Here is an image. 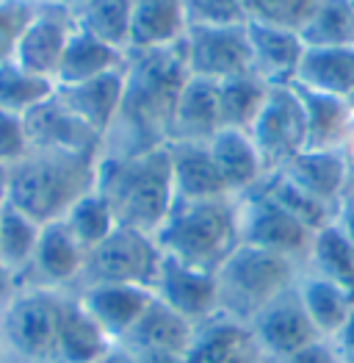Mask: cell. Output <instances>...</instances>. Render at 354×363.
<instances>
[{"instance_id":"38","label":"cell","mask_w":354,"mask_h":363,"mask_svg":"<svg viewBox=\"0 0 354 363\" xmlns=\"http://www.w3.org/2000/svg\"><path fill=\"white\" fill-rule=\"evenodd\" d=\"M64 225L72 230V236H75L78 242L86 247V252L91 250V247H97L103 239H108V236L119 228L117 216H114V211H111L108 200H105L97 189L88 191V194H84V197L67 211Z\"/></svg>"},{"instance_id":"4","label":"cell","mask_w":354,"mask_h":363,"mask_svg":"<svg viewBox=\"0 0 354 363\" xmlns=\"http://www.w3.org/2000/svg\"><path fill=\"white\" fill-rule=\"evenodd\" d=\"M164 255L180 264L216 272L241 244L238 206L233 197L219 200H177L172 213L155 233Z\"/></svg>"},{"instance_id":"29","label":"cell","mask_w":354,"mask_h":363,"mask_svg":"<svg viewBox=\"0 0 354 363\" xmlns=\"http://www.w3.org/2000/svg\"><path fill=\"white\" fill-rule=\"evenodd\" d=\"M111 347L108 333L91 319L81 303L61 300L59 358L64 363H97Z\"/></svg>"},{"instance_id":"21","label":"cell","mask_w":354,"mask_h":363,"mask_svg":"<svg viewBox=\"0 0 354 363\" xmlns=\"http://www.w3.org/2000/svg\"><path fill=\"white\" fill-rule=\"evenodd\" d=\"M56 94L72 114H78L91 130H97L105 139L119 117V106L125 94V67L91 78L86 84L56 86Z\"/></svg>"},{"instance_id":"8","label":"cell","mask_w":354,"mask_h":363,"mask_svg":"<svg viewBox=\"0 0 354 363\" xmlns=\"http://www.w3.org/2000/svg\"><path fill=\"white\" fill-rule=\"evenodd\" d=\"M249 136L263 158L266 172H280L294 155L307 150V114L294 84L268 89Z\"/></svg>"},{"instance_id":"39","label":"cell","mask_w":354,"mask_h":363,"mask_svg":"<svg viewBox=\"0 0 354 363\" xmlns=\"http://www.w3.org/2000/svg\"><path fill=\"white\" fill-rule=\"evenodd\" d=\"M319 3L321 0H244V9L255 23L299 30L319 9Z\"/></svg>"},{"instance_id":"49","label":"cell","mask_w":354,"mask_h":363,"mask_svg":"<svg viewBox=\"0 0 354 363\" xmlns=\"http://www.w3.org/2000/svg\"><path fill=\"white\" fill-rule=\"evenodd\" d=\"M8 206V181H6V175H0V211Z\"/></svg>"},{"instance_id":"3","label":"cell","mask_w":354,"mask_h":363,"mask_svg":"<svg viewBox=\"0 0 354 363\" xmlns=\"http://www.w3.org/2000/svg\"><path fill=\"white\" fill-rule=\"evenodd\" d=\"M100 155H78L64 150H36L6 169L8 203L33 222H59L97 183Z\"/></svg>"},{"instance_id":"35","label":"cell","mask_w":354,"mask_h":363,"mask_svg":"<svg viewBox=\"0 0 354 363\" xmlns=\"http://www.w3.org/2000/svg\"><path fill=\"white\" fill-rule=\"evenodd\" d=\"M310 258L321 277L343 286L346 291L354 294V247L338 228V222L326 225L313 236Z\"/></svg>"},{"instance_id":"41","label":"cell","mask_w":354,"mask_h":363,"mask_svg":"<svg viewBox=\"0 0 354 363\" xmlns=\"http://www.w3.org/2000/svg\"><path fill=\"white\" fill-rule=\"evenodd\" d=\"M33 14L36 9L28 0H0V64L14 59L17 42Z\"/></svg>"},{"instance_id":"32","label":"cell","mask_w":354,"mask_h":363,"mask_svg":"<svg viewBox=\"0 0 354 363\" xmlns=\"http://www.w3.org/2000/svg\"><path fill=\"white\" fill-rule=\"evenodd\" d=\"M268 84L258 78L255 72L238 75L230 81L219 84V108H222V128H236V130H249L252 122L258 120L268 97Z\"/></svg>"},{"instance_id":"12","label":"cell","mask_w":354,"mask_h":363,"mask_svg":"<svg viewBox=\"0 0 354 363\" xmlns=\"http://www.w3.org/2000/svg\"><path fill=\"white\" fill-rule=\"evenodd\" d=\"M152 291L161 303H166L172 311H177L180 316H185L194 325H202L205 319L219 313L216 274L180 264L169 255H164V261H161Z\"/></svg>"},{"instance_id":"47","label":"cell","mask_w":354,"mask_h":363,"mask_svg":"<svg viewBox=\"0 0 354 363\" xmlns=\"http://www.w3.org/2000/svg\"><path fill=\"white\" fill-rule=\"evenodd\" d=\"M97 363H139V361H136V355L125 344H119V347H108V352Z\"/></svg>"},{"instance_id":"48","label":"cell","mask_w":354,"mask_h":363,"mask_svg":"<svg viewBox=\"0 0 354 363\" xmlns=\"http://www.w3.org/2000/svg\"><path fill=\"white\" fill-rule=\"evenodd\" d=\"M136 355V352H133ZM139 363H185V358H177V355H161V352H144V355H136Z\"/></svg>"},{"instance_id":"43","label":"cell","mask_w":354,"mask_h":363,"mask_svg":"<svg viewBox=\"0 0 354 363\" xmlns=\"http://www.w3.org/2000/svg\"><path fill=\"white\" fill-rule=\"evenodd\" d=\"M268 363H343V361H341L335 344L319 338V341H313V344L296 350V352L285 355V358H268Z\"/></svg>"},{"instance_id":"5","label":"cell","mask_w":354,"mask_h":363,"mask_svg":"<svg viewBox=\"0 0 354 363\" xmlns=\"http://www.w3.org/2000/svg\"><path fill=\"white\" fill-rule=\"evenodd\" d=\"M213 274L219 286V313L236 322H252L266 305L294 289V258L238 244Z\"/></svg>"},{"instance_id":"19","label":"cell","mask_w":354,"mask_h":363,"mask_svg":"<svg viewBox=\"0 0 354 363\" xmlns=\"http://www.w3.org/2000/svg\"><path fill=\"white\" fill-rule=\"evenodd\" d=\"M155 300V291L144 286H88L81 297V305L91 313V319L108 333L111 341H122L142 319L147 305Z\"/></svg>"},{"instance_id":"17","label":"cell","mask_w":354,"mask_h":363,"mask_svg":"<svg viewBox=\"0 0 354 363\" xmlns=\"http://www.w3.org/2000/svg\"><path fill=\"white\" fill-rule=\"evenodd\" d=\"M194 335H197L194 322H188L185 316H180L177 311L155 297L142 313V319L133 325V330L122 338V344L136 355L161 352V355L185 358L194 344Z\"/></svg>"},{"instance_id":"23","label":"cell","mask_w":354,"mask_h":363,"mask_svg":"<svg viewBox=\"0 0 354 363\" xmlns=\"http://www.w3.org/2000/svg\"><path fill=\"white\" fill-rule=\"evenodd\" d=\"M207 150L213 155L222 178L227 183V189L238 194V191H252L258 183L263 181L266 167L261 152L255 147L249 130H236V128H222L210 142Z\"/></svg>"},{"instance_id":"26","label":"cell","mask_w":354,"mask_h":363,"mask_svg":"<svg viewBox=\"0 0 354 363\" xmlns=\"http://www.w3.org/2000/svg\"><path fill=\"white\" fill-rule=\"evenodd\" d=\"M307 114V150H343L352 130V108L343 97H329L296 86Z\"/></svg>"},{"instance_id":"16","label":"cell","mask_w":354,"mask_h":363,"mask_svg":"<svg viewBox=\"0 0 354 363\" xmlns=\"http://www.w3.org/2000/svg\"><path fill=\"white\" fill-rule=\"evenodd\" d=\"M246 33H249V48H252V72L263 78L268 86L294 84L299 61L304 56V42L299 30L249 20Z\"/></svg>"},{"instance_id":"45","label":"cell","mask_w":354,"mask_h":363,"mask_svg":"<svg viewBox=\"0 0 354 363\" xmlns=\"http://www.w3.org/2000/svg\"><path fill=\"white\" fill-rule=\"evenodd\" d=\"M14 286H17V272L0 261V303H11L17 294H14Z\"/></svg>"},{"instance_id":"2","label":"cell","mask_w":354,"mask_h":363,"mask_svg":"<svg viewBox=\"0 0 354 363\" xmlns=\"http://www.w3.org/2000/svg\"><path fill=\"white\" fill-rule=\"evenodd\" d=\"M94 189L108 200L119 228L155 236L177 203L169 142L133 155L100 158Z\"/></svg>"},{"instance_id":"42","label":"cell","mask_w":354,"mask_h":363,"mask_svg":"<svg viewBox=\"0 0 354 363\" xmlns=\"http://www.w3.org/2000/svg\"><path fill=\"white\" fill-rule=\"evenodd\" d=\"M30 152L25 120L20 114H11L0 108V167H14Z\"/></svg>"},{"instance_id":"33","label":"cell","mask_w":354,"mask_h":363,"mask_svg":"<svg viewBox=\"0 0 354 363\" xmlns=\"http://www.w3.org/2000/svg\"><path fill=\"white\" fill-rule=\"evenodd\" d=\"M299 36L304 48H354V0H321Z\"/></svg>"},{"instance_id":"10","label":"cell","mask_w":354,"mask_h":363,"mask_svg":"<svg viewBox=\"0 0 354 363\" xmlns=\"http://www.w3.org/2000/svg\"><path fill=\"white\" fill-rule=\"evenodd\" d=\"M238 230H241V244L271 250L288 258L299 252H310V244L316 236L299 219L282 211L271 197H266L258 186L238 206Z\"/></svg>"},{"instance_id":"51","label":"cell","mask_w":354,"mask_h":363,"mask_svg":"<svg viewBox=\"0 0 354 363\" xmlns=\"http://www.w3.org/2000/svg\"><path fill=\"white\" fill-rule=\"evenodd\" d=\"M0 175H6V167H0Z\"/></svg>"},{"instance_id":"40","label":"cell","mask_w":354,"mask_h":363,"mask_svg":"<svg viewBox=\"0 0 354 363\" xmlns=\"http://www.w3.org/2000/svg\"><path fill=\"white\" fill-rule=\"evenodd\" d=\"M188 28L191 26H246L244 0H183Z\"/></svg>"},{"instance_id":"25","label":"cell","mask_w":354,"mask_h":363,"mask_svg":"<svg viewBox=\"0 0 354 363\" xmlns=\"http://www.w3.org/2000/svg\"><path fill=\"white\" fill-rule=\"evenodd\" d=\"M294 86L346 100L354 89V48H304Z\"/></svg>"},{"instance_id":"1","label":"cell","mask_w":354,"mask_h":363,"mask_svg":"<svg viewBox=\"0 0 354 363\" xmlns=\"http://www.w3.org/2000/svg\"><path fill=\"white\" fill-rule=\"evenodd\" d=\"M188 78L183 42L139 50L136 59H125V94L114 125H125L130 147L125 155L144 152L169 142L172 117L180 89Z\"/></svg>"},{"instance_id":"46","label":"cell","mask_w":354,"mask_h":363,"mask_svg":"<svg viewBox=\"0 0 354 363\" xmlns=\"http://www.w3.org/2000/svg\"><path fill=\"white\" fill-rule=\"evenodd\" d=\"M335 222H338V228L343 230V236H346L354 247V200H343V203H341V211L335 216Z\"/></svg>"},{"instance_id":"13","label":"cell","mask_w":354,"mask_h":363,"mask_svg":"<svg viewBox=\"0 0 354 363\" xmlns=\"http://www.w3.org/2000/svg\"><path fill=\"white\" fill-rule=\"evenodd\" d=\"M25 120L30 147L36 150H64L78 152V155H100L103 147V136L97 130H91L86 122L78 114H72L59 94H53L50 100L39 103L36 108H30Z\"/></svg>"},{"instance_id":"31","label":"cell","mask_w":354,"mask_h":363,"mask_svg":"<svg viewBox=\"0 0 354 363\" xmlns=\"http://www.w3.org/2000/svg\"><path fill=\"white\" fill-rule=\"evenodd\" d=\"M78 28L105 42L119 53L130 50V23H133V0H81Z\"/></svg>"},{"instance_id":"34","label":"cell","mask_w":354,"mask_h":363,"mask_svg":"<svg viewBox=\"0 0 354 363\" xmlns=\"http://www.w3.org/2000/svg\"><path fill=\"white\" fill-rule=\"evenodd\" d=\"M258 189L263 191L266 197H271L282 211H288L304 228H310L313 233H319L321 228L332 225L335 216H338V208H332V206H326L321 200H316L313 194L302 191L282 172H268L263 181L258 183Z\"/></svg>"},{"instance_id":"50","label":"cell","mask_w":354,"mask_h":363,"mask_svg":"<svg viewBox=\"0 0 354 363\" xmlns=\"http://www.w3.org/2000/svg\"><path fill=\"white\" fill-rule=\"evenodd\" d=\"M346 103H349V108H352V114H354V89L349 91V97H346Z\"/></svg>"},{"instance_id":"7","label":"cell","mask_w":354,"mask_h":363,"mask_svg":"<svg viewBox=\"0 0 354 363\" xmlns=\"http://www.w3.org/2000/svg\"><path fill=\"white\" fill-rule=\"evenodd\" d=\"M61 297L50 291H25L6 305L0 333L14 355L28 363H50L59 358Z\"/></svg>"},{"instance_id":"37","label":"cell","mask_w":354,"mask_h":363,"mask_svg":"<svg viewBox=\"0 0 354 363\" xmlns=\"http://www.w3.org/2000/svg\"><path fill=\"white\" fill-rule=\"evenodd\" d=\"M39 233H42V225L8 203L0 211V261L8 264L14 272L30 267Z\"/></svg>"},{"instance_id":"9","label":"cell","mask_w":354,"mask_h":363,"mask_svg":"<svg viewBox=\"0 0 354 363\" xmlns=\"http://www.w3.org/2000/svg\"><path fill=\"white\" fill-rule=\"evenodd\" d=\"M188 75L230 81L252 72V48L246 26H191L183 36Z\"/></svg>"},{"instance_id":"14","label":"cell","mask_w":354,"mask_h":363,"mask_svg":"<svg viewBox=\"0 0 354 363\" xmlns=\"http://www.w3.org/2000/svg\"><path fill=\"white\" fill-rule=\"evenodd\" d=\"M252 333L266 352V358H285L321 338L313 328L296 289H288L271 305H266L252 319Z\"/></svg>"},{"instance_id":"15","label":"cell","mask_w":354,"mask_h":363,"mask_svg":"<svg viewBox=\"0 0 354 363\" xmlns=\"http://www.w3.org/2000/svg\"><path fill=\"white\" fill-rule=\"evenodd\" d=\"M185 363H268L252 330L241 322L216 313L197 325L194 344L185 355Z\"/></svg>"},{"instance_id":"20","label":"cell","mask_w":354,"mask_h":363,"mask_svg":"<svg viewBox=\"0 0 354 363\" xmlns=\"http://www.w3.org/2000/svg\"><path fill=\"white\" fill-rule=\"evenodd\" d=\"M280 172L302 191L341 211L349 181V158L343 150H302Z\"/></svg>"},{"instance_id":"18","label":"cell","mask_w":354,"mask_h":363,"mask_svg":"<svg viewBox=\"0 0 354 363\" xmlns=\"http://www.w3.org/2000/svg\"><path fill=\"white\" fill-rule=\"evenodd\" d=\"M222 130V108H219V84L188 75L172 117L169 142H202L207 145Z\"/></svg>"},{"instance_id":"6","label":"cell","mask_w":354,"mask_h":363,"mask_svg":"<svg viewBox=\"0 0 354 363\" xmlns=\"http://www.w3.org/2000/svg\"><path fill=\"white\" fill-rule=\"evenodd\" d=\"M161 261H164V252L155 236L133 228H117L108 239H103L86 252L81 277H86L88 286L114 283V286L152 289Z\"/></svg>"},{"instance_id":"28","label":"cell","mask_w":354,"mask_h":363,"mask_svg":"<svg viewBox=\"0 0 354 363\" xmlns=\"http://www.w3.org/2000/svg\"><path fill=\"white\" fill-rule=\"evenodd\" d=\"M125 56L114 48H108L105 42L94 39L91 33L78 28L72 33L67 53L61 59L59 75H56V86H75V84H86L91 78H100L105 72H114L125 67Z\"/></svg>"},{"instance_id":"36","label":"cell","mask_w":354,"mask_h":363,"mask_svg":"<svg viewBox=\"0 0 354 363\" xmlns=\"http://www.w3.org/2000/svg\"><path fill=\"white\" fill-rule=\"evenodd\" d=\"M53 94H56V81L33 75L14 59L0 64V108L25 117L30 108L50 100Z\"/></svg>"},{"instance_id":"30","label":"cell","mask_w":354,"mask_h":363,"mask_svg":"<svg viewBox=\"0 0 354 363\" xmlns=\"http://www.w3.org/2000/svg\"><path fill=\"white\" fill-rule=\"evenodd\" d=\"M296 291H299V300L321 338H335L341 333V328L346 325L354 308L352 291H346L343 286L326 280L321 274L307 277Z\"/></svg>"},{"instance_id":"22","label":"cell","mask_w":354,"mask_h":363,"mask_svg":"<svg viewBox=\"0 0 354 363\" xmlns=\"http://www.w3.org/2000/svg\"><path fill=\"white\" fill-rule=\"evenodd\" d=\"M177 200H219L233 197L213 155L202 142H169Z\"/></svg>"},{"instance_id":"44","label":"cell","mask_w":354,"mask_h":363,"mask_svg":"<svg viewBox=\"0 0 354 363\" xmlns=\"http://www.w3.org/2000/svg\"><path fill=\"white\" fill-rule=\"evenodd\" d=\"M332 341H335V350H338L341 361L354 363V308L352 313H349V319H346V325L341 328V333L335 335Z\"/></svg>"},{"instance_id":"24","label":"cell","mask_w":354,"mask_h":363,"mask_svg":"<svg viewBox=\"0 0 354 363\" xmlns=\"http://www.w3.org/2000/svg\"><path fill=\"white\" fill-rule=\"evenodd\" d=\"M188 30L183 0H133L130 50H158L183 42ZM127 50V53H130Z\"/></svg>"},{"instance_id":"11","label":"cell","mask_w":354,"mask_h":363,"mask_svg":"<svg viewBox=\"0 0 354 363\" xmlns=\"http://www.w3.org/2000/svg\"><path fill=\"white\" fill-rule=\"evenodd\" d=\"M75 30H78V17L69 14L67 9H61V6L36 9L28 28L23 30V36L17 42L14 61L39 78L56 81L61 59H64L67 45Z\"/></svg>"},{"instance_id":"27","label":"cell","mask_w":354,"mask_h":363,"mask_svg":"<svg viewBox=\"0 0 354 363\" xmlns=\"http://www.w3.org/2000/svg\"><path fill=\"white\" fill-rule=\"evenodd\" d=\"M84 264H86V247L72 236L64 219L42 225L33 264H30L36 267V272L50 283H67L72 277H81Z\"/></svg>"}]
</instances>
